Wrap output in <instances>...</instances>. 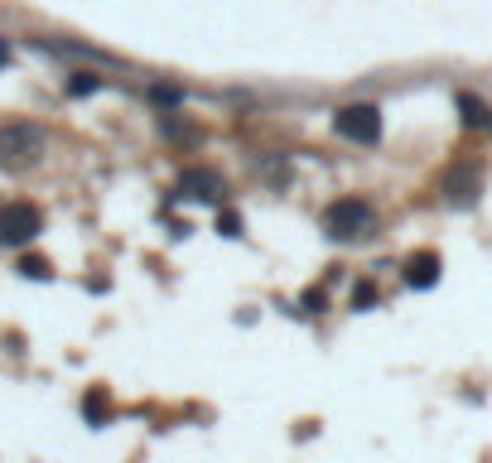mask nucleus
<instances>
[{
	"mask_svg": "<svg viewBox=\"0 0 492 463\" xmlns=\"http://www.w3.org/2000/svg\"><path fill=\"white\" fill-rule=\"evenodd\" d=\"M39 154H44V125H34V121H5L0 125V164L24 170Z\"/></svg>",
	"mask_w": 492,
	"mask_h": 463,
	"instance_id": "1",
	"label": "nucleus"
},
{
	"mask_svg": "<svg viewBox=\"0 0 492 463\" xmlns=\"http://www.w3.org/2000/svg\"><path fill=\"white\" fill-rule=\"evenodd\" d=\"M333 131L353 145H376L382 140V106L376 102H353V106H339L333 111Z\"/></svg>",
	"mask_w": 492,
	"mask_h": 463,
	"instance_id": "2",
	"label": "nucleus"
},
{
	"mask_svg": "<svg viewBox=\"0 0 492 463\" xmlns=\"http://www.w3.org/2000/svg\"><path fill=\"white\" fill-rule=\"evenodd\" d=\"M372 222H376V213H372L367 199H339L329 213H323V232L343 236V242H357V236L372 232Z\"/></svg>",
	"mask_w": 492,
	"mask_h": 463,
	"instance_id": "3",
	"label": "nucleus"
},
{
	"mask_svg": "<svg viewBox=\"0 0 492 463\" xmlns=\"http://www.w3.org/2000/svg\"><path fill=\"white\" fill-rule=\"evenodd\" d=\"M44 232V213L34 203H0V246H30Z\"/></svg>",
	"mask_w": 492,
	"mask_h": 463,
	"instance_id": "4",
	"label": "nucleus"
},
{
	"mask_svg": "<svg viewBox=\"0 0 492 463\" xmlns=\"http://www.w3.org/2000/svg\"><path fill=\"white\" fill-rule=\"evenodd\" d=\"M478 184H483V174H478V164H454V170L444 174V199L449 203H459V208H469L478 199Z\"/></svg>",
	"mask_w": 492,
	"mask_h": 463,
	"instance_id": "5",
	"label": "nucleus"
},
{
	"mask_svg": "<svg viewBox=\"0 0 492 463\" xmlns=\"http://www.w3.org/2000/svg\"><path fill=\"white\" fill-rule=\"evenodd\" d=\"M434 280H440V251H415V256H405V285L430 290Z\"/></svg>",
	"mask_w": 492,
	"mask_h": 463,
	"instance_id": "6",
	"label": "nucleus"
},
{
	"mask_svg": "<svg viewBox=\"0 0 492 463\" xmlns=\"http://www.w3.org/2000/svg\"><path fill=\"white\" fill-rule=\"evenodd\" d=\"M179 193H189V199H222L227 184H222L213 170H184V179H179Z\"/></svg>",
	"mask_w": 492,
	"mask_h": 463,
	"instance_id": "7",
	"label": "nucleus"
},
{
	"mask_svg": "<svg viewBox=\"0 0 492 463\" xmlns=\"http://www.w3.org/2000/svg\"><path fill=\"white\" fill-rule=\"evenodd\" d=\"M102 88H107V78H97V73H68V82H63L68 97H92Z\"/></svg>",
	"mask_w": 492,
	"mask_h": 463,
	"instance_id": "8",
	"label": "nucleus"
},
{
	"mask_svg": "<svg viewBox=\"0 0 492 463\" xmlns=\"http://www.w3.org/2000/svg\"><path fill=\"white\" fill-rule=\"evenodd\" d=\"M459 111H463V121L469 125H487V106L478 102L473 92H459Z\"/></svg>",
	"mask_w": 492,
	"mask_h": 463,
	"instance_id": "9",
	"label": "nucleus"
},
{
	"mask_svg": "<svg viewBox=\"0 0 492 463\" xmlns=\"http://www.w3.org/2000/svg\"><path fill=\"white\" fill-rule=\"evenodd\" d=\"M150 102H160V106H184V88H174V82H154V88H150Z\"/></svg>",
	"mask_w": 492,
	"mask_h": 463,
	"instance_id": "10",
	"label": "nucleus"
},
{
	"mask_svg": "<svg viewBox=\"0 0 492 463\" xmlns=\"http://www.w3.org/2000/svg\"><path fill=\"white\" fill-rule=\"evenodd\" d=\"M82 411H88V420H102V415H111V401H107V391L97 386V391H88V401H82Z\"/></svg>",
	"mask_w": 492,
	"mask_h": 463,
	"instance_id": "11",
	"label": "nucleus"
},
{
	"mask_svg": "<svg viewBox=\"0 0 492 463\" xmlns=\"http://www.w3.org/2000/svg\"><path fill=\"white\" fill-rule=\"evenodd\" d=\"M20 271H24V275H34V280H49V275H53L44 256H24V261H20Z\"/></svg>",
	"mask_w": 492,
	"mask_h": 463,
	"instance_id": "12",
	"label": "nucleus"
},
{
	"mask_svg": "<svg viewBox=\"0 0 492 463\" xmlns=\"http://www.w3.org/2000/svg\"><path fill=\"white\" fill-rule=\"evenodd\" d=\"M372 300H376V285L372 280H362V285L353 290V309H372Z\"/></svg>",
	"mask_w": 492,
	"mask_h": 463,
	"instance_id": "13",
	"label": "nucleus"
},
{
	"mask_svg": "<svg viewBox=\"0 0 492 463\" xmlns=\"http://www.w3.org/2000/svg\"><path fill=\"white\" fill-rule=\"evenodd\" d=\"M218 232H227V236H242V218H237V213H218Z\"/></svg>",
	"mask_w": 492,
	"mask_h": 463,
	"instance_id": "14",
	"label": "nucleus"
},
{
	"mask_svg": "<svg viewBox=\"0 0 492 463\" xmlns=\"http://www.w3.org/2000/svg\"><path fill=\"white\" fill-rule=\"evenodd\" d=\"M304 304H309V314H323V309H329V290H309Z\"/></svg>",
	"mask_w": 492,
	"mask_h": 463,
	"instance_id": "15",
	"label": "nucleus"
},
{
	"mask_svg": "<svg viewBox=\"0 0 492 463\" xmlns=\"http://www.w3.org/2000/svg\"><path fill=\"white\" fill-rule=\"evenodd\" d=\"M5 63H10V44L0 39V68H5Z\"/></svg>",
	"mask_w": 492,
	"mask_h": 463,
	"instance_id": "16",
	"label": "nucleus"
},
{
	"mask_svg": "<svg viewBox=\"0 0 492 463\" xmlns=\"http://www.w3.org/2000/svg\"><path fill=\"white\" fill-rule=\"evenodd\" d=\"M487 131H492V111H487Z\"/></svg>",
	"mask_w": 492,
	"mask_h": 463,
	"instance_id": "17",
	"label": "nucleus"
}]
</instances>
